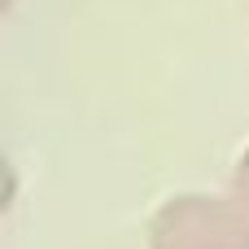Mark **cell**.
<instances>
[{"label": "cell", "mask_w": 249, "mask_h": 249, "mask_svg": "<svg viewBox=\"0 0 249 249\" xmlns=\"http://www.w3.org/2000/svg\"><path fill=\"white\" fill-rule=\"evenodd\" d=\"M241 245H249L245 210L179 201L162 214L158 249H241Z\"/></svg>", "instance_id": "cell-1"}]
</instances>
